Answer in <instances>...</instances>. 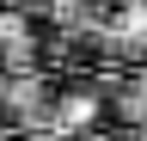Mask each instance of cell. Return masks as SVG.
<instances>
[{"label": "cell", "mask_w": 147, "mask_h": 141, "mask_svg": "<svg viewBox=\"0 0 147 141\" xmlns=\"http://www.w3.org/2000/svg\"><path fill=\"white\" fill-rule=\"evenodd\" d=\"M0 129H12V135L55 129V86L43 80V67H6L0 74Z\"/></svg>", "instance_id": "cell-1"}, {"label": "cell", "mask_w": 147, "mask_h": 141, "mask_svg": "<svg viewBox=\"0 0 147 141\" xmlns=\"http://www.w3.org/2000/svg\"><path fill=\"white\" fill-rule=\"evenodd\" d=\"M6 67H37V31H31V12H0V74Z\"/></svg>", "instance_id": "cell-2"}, {"label": "cell", "mask_w": 147, "mask_h": 141, "mask_svg": "<svg viewBox=\"0 0 147 141\" xmlns=\"http://www.w3.org/2000/svg\"><path fill=\"white\" fill-rule=\"evenodd\" d=\"M98 111H104V98L86 92V86L55 92V129H49V135H80V129H92V123H98Z\"/></svg>", "instance_id": "cell-3"}, {"label": "cell", "mask_w": 147, "mask_h": 141, "mask_svg": "<svg viewBox=\"0 0 147 141\" xmlns=\"http://www.w3.org/2000/svg\"><path fill=\"white\" fill-rule=\"evenodd\" d=\"M110 111L123 117V129H147V61L110 92Z\"/></svg>", "instance_id": "cell-4"}]
</instances>
